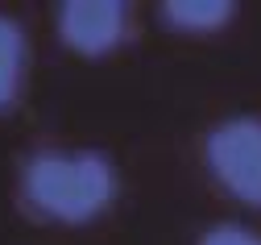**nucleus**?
Wrapping results in <instances>:
<instances>
[{
	"mask_svg": "<svg viewBox=\"0 0 261 245\" xmlns=\"http://www.w3.org/2000/svg\"><path fill=\"white\" fill-rule=\"evenodd\" d=\"M21 195L38 216L58 225H87L104 212L116 195V166L100 150L58 154L46 150L25 162Z\"/></svg>",
	"mask_w": 261,
	"mask_h": 245,
	"instance_id": "1",
	"label": "nucleus"
},
{
	"mask_svg": "<svg viewBox=\"0 0 261 245\" xmlns=\"http://www.w3.org/2000/svg\"><path fill=\"white\" fill-rule=\"evenodd\" d=\"M203 158L212 179L228 195L261 208V117L220 121L203 142Z\"/></svg>",
	"mask_w": 261,
	"mask_h": 245,
	"instance_id": "2",
	"label": "nucleus"
},
{
	"mask_svg": "<svg viewBox=\"0 0 261 245\" xmlns=\"http://www.w3.org/2000/svg\"><path fill=\"white\" fill-rule=\"evenodd\" d=\"M58 38L83 58H104L128 38V9L120 0H67L58 9Z\"/></svg>",
	"mask_w": 261,
	"mask_h": 245,
	"instance_id": "3",
	"label": "nucleus"
},
{
	"mask_svg": "<svg viewBox=\"0 0 261 245\" xmlns=\"http://www.w3.org/2000/svg\"><path fill=\"white\" fill-rule=\"evenodd\" d=\"M158 17L174 33H216L237 17V5L232 0H166Z\"/></svg>",
	"mask_w": 261,
	"mask_h": 245,
	"instance_id": "4",
	"label": "nucleus"
},
{
	"mask_svg": "<svg viewBox=\"0 0 261 245\" xmlns=\"http://www.w3.org/2000/svg\"><path fill=\"white\" fill-rule=\"evenodd\" d=\"M25 29L0 13V113L13 108L21 96V79H25Z\"/></svg>",
	"mask_w": 261,
	"mask_h": 245,
	"instance_id": "5",
	"label": "nucleus"
},
{
	"mask_svg": "<svg viewBox=\"0 0 261 245\" xmlns=\"http://www.w3.org/2000/svg\"><path fill=\"white\" fill-rule=\"evenodd\" d=\"M199 245H261V237L245 225H212L199 237Z\"/></svg>",
	"mask_w": 261,
	"mask_h": 245,
	"instance_id": "6",
	"label": "nucleus"
}]
</instances>
